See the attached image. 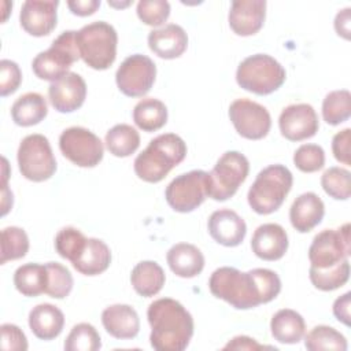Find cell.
<instances>
[{
	"instance_id": "cell-1",
	"label": "cell",
	"mask_w": 351,
	"mask_h": 351,
	"mask_svg": "<svg viewBox=\"0 0 351 351\" xmlns=\"http://www.w3.org/2000/svg\"><path fill=\"white\" fill-rule=\"evenodd\" d=\"M210 292L237 310L254 308L276 299L281 291L278 274L270 269H252L247 273L223 266L213 271Z\"/></svg>"
},
{
	"instance_id": "cell-2",
	"label": "cell",
	"mask_w": 351,
	"mask_h": 351,
	"mask_svg": "<svg viewBox=\"0 0 351 351\" xmlns=\"http://www.w3.org/2000/svg\"><path fill=\"white\" fill-rule=\"evenodd\" d=\"M151 325L149 343L158 351H182L193 336V318L177 300L162 298L154 300L147 310Z\"/></svg>"
},
{
	"instance_id": "cell-3",
	"label": "cell",
	"mask_w": 351,
	"mask_h": 351,
	"mask_svg": "<svg viewBox=\"0 0 351 351\" xmlns=\"http://www.w3.org/2000/svg\"><path fill=\"white\" fill-rule=\"evenodd\" d=\"M185 155L186 144L178 134H159L134 159V173L145 182H159L185 159Z\"/></svg>"
},
{
	"instance_id": "cell-4",
	"label": "cell",
	"mask_w": 351,
	"mask_h": 351,
	"mask_svg": "<svg viewBox=\"0 0 351 351\" xmlns=\"http://www.w3.org/2000/svg\"><path fill=\"white\" fill-rule=\"evenodd\" d=\"M293 184V176L284 165H270L261 170L251 185L247 199L250 207L261 215L277 211Z\"/></svg>"
},
{
	"instance_id": "cell-5",
	"label": "cell",
	"mask_w": 351,
	"mask_h": 351,
	"mask_svg": "<svg viewBox=\"0 0 351 351\" xmlns=\"http://www.w3.org/2000/svg\"><path fill=\"white\" fill-rule=\"evenodd\" d=\"M75 40L80 56L90 69L106 70L114 63L118 34L110 23L97 21L85 25L77 32Z\"/></svg>"
},
{
	"instance_id": "cell-6",
	"label": "cell",
	"mask_w": 351,
	"mask_h": 351,
	"mask_svg": "<svg viewBox=\"0 0 351 351\" xmlns=\"http://www.w3.org/2000/svg\"><path fill=\"white\" fill-rule=\"evenodd\" d=\"M284 67L270 55L255 53L237 67L236 81L243 89L259 96L276 92L285 82Z\"/></svg>"
},
{
	"instance_id": "cell-7",
	"label": "cell",
	"mask_w": 351,
	"mask_h": 351,
	"mask_svg": "<svg viewBox=\"0 0 351 351\" xmlns=\"http://www.w3.org/2000/svg\"><path fill=\"white\" fill-rule=\"evenodd\" d=\"M77 32L66 30L58 36L47 51L40 52L32 62L33 73L40 80L56 81L69 73V69L81 56L75 40Z\"/></svg>"
},
{
	"instance_id": "cell-8",
	"label": "cell",
	"mask_w": 351,
	"mask_h": 351,
	"mask_svg": "<svg viewBox=\"0 0 351 351\" xmlns=\"http://www.w3.org/2000/svg\"><path fill=\"white\" fill-rule=\"evenodd\" d=\"M250 173L248 159L239 151L225 152L208 173L207 196L217 202L232 197Z\"/></svg>"
},
{
	"instance_id": "cell-9",
	"label": "cell",
	"mask_w": 351,
	"mask_h": 351,
	"mask_svg": "<svg viewBox=\"0 0 351 351\" xmlns=\"http://www.w3.org/2000/svg\"><path fill=\"white\" fill-rule=\"evenodd\" d=\"M21 174L33 182L49 180L56 171V160L49 141L43 134L26 136L16 154Z\"/></svg>"
},
{
	"instance_id": "cell-10",
	"label": "cell",
	"mask_w": 351,
	"mask_h": 351,
	"mask_svg": "<svg viewBox=\"0 0 351 351\" xmlns=\"http://www.w3.org/2000/svg\"><path fill=\"white\" fill-rule=\"evenodd\" d=\"M59 148L64 158L80 167H95L104 155L101 140L81 126H71L63 130L59 137Z\"/></svg>"
},
{
	"instance_id": "cell-11",
	"label": "cell",
	"mask_w": 351,
	"mask_h": 351,
	"mask_svg": "<svg viewBox=\"0 0 351 351\" xmlns=\"http://www.w3.org/2000/svg\"><path fill=\"white\" fill-rule=\"evenodd\" d=\"M208 173L192 170L176 177L166 188L165 197L177 213H191L207 197Z\"/></svg>"
},
{
	"instance_id": "cell-12",
	"label": "cell",
	"mask_w": 351,
	"mask_h": 351,
	"mask_svg": "<svg viewBox=\"0 0 351 351\" xmlns=\"http://www.w3.org/2000/svg\"><path fill=\"white\" fill-rule=\"evenodd\" d=\"M351 254L350 223L337 229H325L319 232L308 248L311 267L328 269L348 259Z\"/></svg>"
},
{
	"instance_id": "cell-13",
	"label": "cell",
	"mask_w": 351,
	"mask_h": 351,
	"mask_svg": "<svg viewBox=\"0 0 351 351\" xmlns=\"http://www.w3.org/2000/svg\"><path fill=\"white\" fill-rule=\"evenodd\" d=\"M156 66L151 58L134 53L128 56L117 70L115 81L119 90L129 97H141L155 82Z\"/></svg>"
},
{
	"instance_id": "cell-14",
	"label": "cell",
	"mask_w": 351,
	"mask_h": 351,
	"mask_svg": "<svg viewBox=\"0 0 351 351\" xmlns=\"http://www.w3.org/2000/svg\"><path fill=\"white\" fill-rule=\"evenodd\" d=\"M229 118L236 132L248 140H261L271 128L269 111L259 103L248 99H236L229 106Z\"/></svg>"
},
{
	"instance_id": "cell-15",
	"label": "cell",
	"mask_w": 351,
	"mask_h": 351,
	"mask_svg": "<svg viewBox=\"0 0 351 351\" xmlns=\"http://www.w3.org/2000/svg\"><path fill=\"white\" fill-rule=\"evenodd\" d=\"M281 134L289 141H302L313 137L319 128L318 115L307 103L285 107L278 118Z\"/></svg>"
},
{
	"instance_id": "cell-16",
	"label": "cell",
	"mask_w": 351,
	"mask_h": 351,
	"mask_svg": "<svg viewBox=\"0 0 351 351\" xmlns=\"http://www.w3.org/2000/svg\"><path fill=\"white\" fill-rule=\"evenodd\" d=\"M48 97L52 107L59 112H73L78 110L86 97V84L84 78L69 71L48 86Z\"/></svg>"
},
{
	"instance_id": "cell-17",
	"label": "cell",
	"mask_w": 351,
	"mask_h": 351,
	"mask_svg": "<svg viewBox=\"0 0 351 351\" xmlns=\"http://www.w3.org/2000/svg\"><path fill=\"white\" fill-rule=\"evenodd\" d=\"M59 1H40L27 0L22 4L19 22L26 33L34 37L48 36L56 26V8Z\"/></svg>"
},
{
	"instance_id": "cell-18",
	"label": "cell",
	"mask_w": 351,
	"mask_h": 351,
	"mask_svg": "<svg viewBox=\"0 0 351 351\" xmlns=\"http://www.w3.org/2000/svg\"><path fill=\"white\" fill-rule=\"evenodd\" d=\"M265 0H234L228 15L229 26L237 36H252L258 33L265 22Z\"/></svg>"
},
{
	"instance_id": "cell-19",
	"label": "cell",
	"mask_w": 351,
	"mask_h": 351,
	"mask_svg": "<svg viewBox=\"0 0 351 351\" xmlns=\"http://www.w3.org/2000/svg\"><path fill=\"white\" fill-rule=\"evenodd\" d=\"M210 236L225 247H236L243 243L247 225L244 219L233 210L221 208L214 211L207 222Z\"/></svg>"
},
{
	"instance_id": "cell-20",
	"label": "cell",
	"mask_w": 351,
	"mask_h": 351,
	"mask_svg": "<svg viewBox=\"0 0 351 351\" xmlns=\"http://www.w3.org/2000/svg\"><path fill=\"white\" fill-rule=\"evenodd\" d=\"M251 248L263 261H278L288 250V234L278 223H263L255 229Z\"/></svg>"
},
{
	"instance_id": "cell-21",
	"label": "cell",
	"mask_w": 351,
	"mask_h": 351,
	"mask_svg": "<svg viewBox=\"0 0 351 351\" xmlns=\"http://www.w3.org/2000/svg\"><path fill=\"white\" fill-rule=\"evenodd\" d=\"M148 47L162 59H176L186 51L188 36L180 25L169 23L149 32Z\"/></svg>"
},
{
	"instance_id": "cell-22",
	"label": "cell",
	"mask_w": 351,
	"mask_h": 351,
	"mask_svg": "<svg viewBox=\"0 0 351 351\" xmlns=\"http://www.w3.org/2000/svg\"><path fill=\"white\" fill-rule=\"evenodd\" d=\"M324 214V202L314 192L302 193L293 200L289 208L291 223L300 233H307L313 230L317 225H319Z\"/></svg>"
},
{
	"instance_id": "cell-23",
	"label": "cell",
	"mask_w": 351,
	"mask_h": 351,
	"mask_svg": "<svg viewBox=\"0 0 351 351\" xmlns=\"http://www.w3.org/2000/svg\"><path fill=\"white\" fill-rule=\"evenodd\" d=\"M101 324L115 339H133L140 330L137 311L129 304H112L103 310Z\"/></svg>"
},
{
	"instance_id": "cell-24",
	"label": "cell",
	"mask_w": 351,
	"mask_h": 351,
	"mask_svg": "<svg viewBox=\"0 0 351 351\" xmlns=\"http://www.w3.org/2000/svg\"><path fill=\"white\" fill-rule=\"evenodd\" d=\"M170 270L182 278H192L202 273L204 256L202 251L189 243L174 244L166 255Z\"/></svg>"
},
{
	"instance_id": "cell-25",
	"label": "cell",
	"mask_w": 351,
	"mask_h": 351,
	"mask_svg": "<svg viewBox=\"0 0 351 351\" xmlns=\"http://www.w3.org/2000/svg\"><path fill=\"white\" fill-rule=\"evenodd\" d=\"M29 326L36 337L41 340H52L62 333L64 315L56 306L41 303L30 310Z\"/></svg>"
},
{
	"instance_id": "cell-26",
	"label": "cell",
	"mask_w": 351,
	"mask_h": 351,
	"mask_svg": "<svg viewBox=\"0 0 351 351\" xmlns=\"http://www.w3.org/2000/svg\"><path fill=\"white\" fill-rule=\"evenodd\" d=\"M111 263V251L108 245L95 237L86 240L82 252L71 263L77 271L84 276H97L108 269Z\"/></svg>"
},
{
	"instance_id": "cell-27",
	"label": "cell",
	"mask_w": 351,
	"mask_h": 351,
	"mask_svg": "<svg viewBox=\"0 0 351 351\" xmlns=\"http://www.w3.org/2000/svg\"><path fill=\"white\" fill-rule=\"evenodd\" d=\"M270 330L274 340L282 344L299 343L306 332L303 317L291 308L278 310L270 321Z\"/></svg>"
},
{
	"instance_id": "cell-28",
	"label": "cell",
	"mask_w": 351,
	"mask_h": 351,
	"mask_svg": "<svg viewBox=\"0 0 351 351\" xmlns=\"http://www.w3.org/2000/svg\"><path fill=\"white\" fill-rule=\"evenodd\" d=\"M48 114L47 100L37 92H27L19 96L12 107L11 117L18 126H33L40 123Z\"/></svg>"
},
{
	"instance_id": "cell-29",
	"label": "cell",
	"mask_w": 351,
	"mask_h": 351,
	"mask_svg": "<svg viewBox=\"0 0 351 351\" xmlns=\"http://www.w3.org/2000/svg\"><path fill=\"white\" fill-rule=\"evenodd\" d=\"M166 281L163 269L154 261H143L137 263L130 274V282L134 291L144 296L151 298L160 292Z\"/></svg>"
},
{
	"instance_id": "cell-30",
	"label": "cell",
	"mask_w": 351,
	"mask_h": 351,
	"mask_svg": "<svg viewBox=\"0 0 351 351\" xmlns=\"http://www.w3.org/2000/svg\"><path fill=\"white\" fill-rule=\"evenodd\" d=\"M48 271L45 265L26 263L19 266L14 273V285L23 296L34 298L45 293Z\"/></svg>"
},
{
	"instance_id": "cell-31",
	"label": "cell",
	"mask_w": 351,
	"mask_h": 351,
	"mask_svg": "<svg viewBox=\"0 0 351 351\" xmlns=\"http://www.w3.org/2000/svg\"><path fill=\"white\" fill-rule=\"evenodd\" d=\"M133 121L141 130L155 132L166 125L167 108L165 103L158 99H141L133 108Z\"/></svg>"
},
{
	"instance_id": "cell-32",
	"label": "cell",
	"mask_w": 351,
	"mask_h": 351,
	"mask_svg": "<svg viewBox=\"0 0 351 351\" xmlns=\"http://www.w3.org/2000/svg\"><path fill=\"white\" fill-rule=\"evenodd\" d=\"M106 145L114 156L126 158L134 154L140 147V134L133 126L119 123L106 133Z\"/></svg>"
},
{
	"instance_id": "cell-33",
	"label": "cell",
	"mask_w": 351,
	"mask_h": 351,
	"mask_svg": "<svg viewBox=\"0 0 351 351\" xmlns=\"http://www.w3.org/2000/svg\"><path fill=\"white\" fill-rule=\"evenodd\" d=\"M311 284L319 291H335L343 287L350 278V263L348 259L330 266L328 269H315L310 266L308 270Z\"/></svg>"
},
{
	"instance_id": "cell-34",
	"label": "cell",
	"mask_w": 351,
	"mask_h": 351,
	"mask_svg": "<svg viewBox=\"0 0 351 351\" xmlns=\"http://www.w3.org/2000/svg\"><path fill=\"white\" fill-rule=\"evenodd\" d=\"M351 115V93L347 89L329 92L322 101V117L329 125H340Z\"/></svg>"
},
{
	"instance_id": "cell-35",
	"label": "cell",
	"mask_w": 351,
	"mask_h": 351,
	"mask_svg": "<svg viewBox=\"0 0 351 351\" xmlns=\"http://www.w3.org/2000/svg\"><path fill=\"white\" fill-rule=\"evenodd\" d=\"M304 347L311 351L318 350H347L346 337L332 326L317 325L304 337Z\"/></svg>"
},
{
	"instance_id": "cell-36",
	"label": "cell",
	"mask_w": 351,
	"mask_h": 351,
	"mask_svg": "<svg viewBox=\"0 0 351 351\" xmlns=\"http://www.w3.org/2000/svg\"><path fill=\"white\" fill-rule=\"evenodd\" d=\"M29 251V237L18 226H8L1 230V258L0 263L23 258Z\"/></svg>"
},
{
	"instance_id": "cell-37",
	"label": "cell",
	"mask_w": 351,
	"mask_h": 351,
	"mask_svg": "<svg viewBox=\"0 0 351 351\" xmlns=\"http://www.w3.org/2000/svg\"><path fill=\"white\" fill-rule=\"evenodd\" d=\"M100 347V335L93 325L86 322L74 325L64 340L66 351H97Z\"/></svg>"
},
{
	"instance_id": "cell-38",
	"label": "cell",
	"mask_w": 351,
	"mask_h": 351,
	"mask_svg": "<svg viewBox=\"0 0 351 351\" xmlns=\"http://www.w3.org/2000/svg\"><path fill=\"white\" fill-rule=\"evenodd\" d=\"M321 185L326 195L336 200H347L351 195V174L343 167H329L321 176Z\"/></svg>"
},
{
	"instance_id": "cell-39",
	"label": "cell",
	"mask_w": 351,
	"mask_h": 351,
	"mask_svg": "<svg viewBox=\"0 0 351 351\" xmlns=\"http://www.w3.org/2000/svg\"><path fill=\"white\" fill-rule=\"evenodd\" d=\"M86 240L88 239L82 234L81 230L73 226H66L62 228L55 236V250L62 258L73 263L82 252Z\"/></svg>"
},
{
	"instance_id": "cell-40",
	"label": "cell",
	"mask_w": 351,
	"mask_h": 351,
	"mask_svg": "<svg viewBox=\"0 0 351 351\" xmlns=\"http://www.w3.org/2000/svg\"><path fill=\"white\" fill-rule=\"evenodd\" d=\"M48 271V282L45 293L53 299H63L69 296L73 289V276L69 269L58 262L45 263Z\"/></svg>"
},
{
	"instance_id": "cell-41",
	"label": "cell",
	"mask_w": 351,
	"mask_h": 351,
	"mask_svg": "<svg viewBox=\"0 0 351 351\" xmlns=\"http://www.w3.org/2000/svg\"><path fill=\"white\" fill-rule=\"evenodd\" d=\"M293 163L303 173L318 171L325 165V152L317 144H303L295 151Z\"/></svg>"
},
{
	"instance_id": "cell-42",
	"label": "cell",
	"mask_w": 351,
	"mask_h": 351,
	"mask_svg": "<svg viewBox=\"0 0 351 351\" xmlns=\"http://www.w3.org/2000/svg\"><path fill=\"white\" fill-rule=\"evenodd\" d=\"M170 15V4L166 0H141L137 3V16L148 26L163 25Z\"/></svg>"
},
{
	"instance_id": "cell-43",
	"label": "cell",
	"mask_w": 351,
	"mask_h": 351,
	"mask_svg": "<svg viewBox=\"0 0 351 351\" xmlns=\"http://www.w3.org/2000/svg\"><path fill=\"white\" fill-rule=\"evenodd\" d=\"M22 81V73L19 66L10 60L3 59L0 62V95L3 97L14 93Z\"/></svg>"
},
{
	"instance_id": "cell-44",
	"label": "cell",
	"mask_w": 351,
	"mask_h": 351,
	"mask_svg": "<svg viewBox=\"0 0 351 351\" xmlns=\"http://www.w3.org/2000/svg\"><path fill=\"white\" fill-rule=\"evenodd\" d=\"M1 330V348L3 350H27V339L25 333L14 324H3Z\"/></svg>"
},
{
	"instance_id": "cell-45",
	"label": "cell",
	"mask_w": 351,
	"mask_h": 351,
	"mask_svg": "<svg viewBox=\"0 0 351 351\" xmlns=\"http://www.w3.org/2000/svg\"><path fill=\"white\" fill-rule=\"evenodd\" d=\"M350 141H351V129H344L337 132L332 138V152L336 160L350 165Z\"/></svg>"
},
{
	"instance_id": "cell-46",
	"label": "cell",
	"mask_w": 351,
	"mask_h": 351,
	"mask_svg": "<svg viewBox=\"0 0 351 351\" xmlns=\"http://www.w3.org/2000/svg\"><path fill=\"white\" fill-rule=\"evenodd\" d=\"M67 7L74 15L88 16L96 12L100 7V0H70L67 1Z\"/></svg>"
},
{
	"instance_id": "cell-47",
	"label": "cell",
	"mask_w": 351,
	"mask_h": 351,
	"mask_svg": "<svg viewBox=\"0 0 351 351\" xmlns=\"http://www.w3.org/2000/svg\"><path fill=\"white\" fill-rule=\"evenodd\" d=\"M350 304H351V292H346L340 298H337L333 303V314L335 317L350 326Z\"/></svg>"
},
{
	"instance_id": "cell-48",
	"label": "cell",
	"mask_w": 351,
	"mask_h": 351,
	"mask_svg": "<svg viewBox=\"0 0 351 351\" xmlns=\"http://www.w3.org/2000/svg\"><path fill=\"white\" fill-rule=\"evenodd\" d=\"M350 21H351L350 7L339 11L335 18V30L339 36H341L346 40H350Z\"/></svg>"
},
{
	"instance_id": "cell-49",
	"label": "cell",
	"mask_w": 351,
	"mask_h": 351,
	"mask_svg": "<svg viewBox=\"0 0 351 351\" xmlns=\"http://www.w3.org/2000/svg\"><path fill=\"white\" fill-rule=\"evenodd\" d=\"M223 348L225 350H252V351H255V350H262L266 347L259 344L256 340H254L248 336H236Z\"/></svg>"
}]
</instances>
